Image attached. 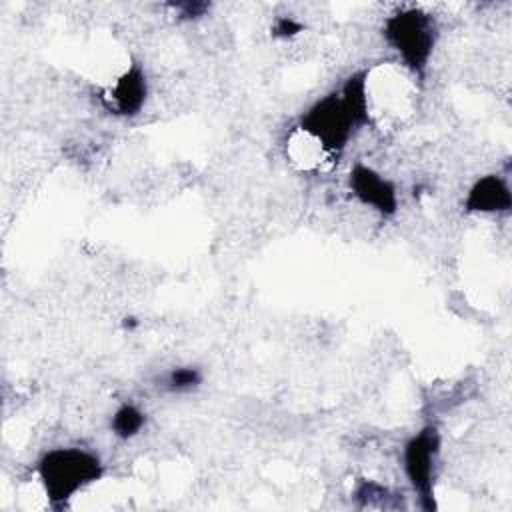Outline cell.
Here are the masks:
<instances>
[{
  "mask_svg": "<svg viewBox=\"0 0 512 512\" xmlns=\"http://www.w3.org/2000/svg\"><path fill=\"white\" fill-rule=\"evenodd\" d=\"M440 456V432L434 424L422 426L402 446V468L412 490L426 510L434 508V478Z\"/></svg>",
  "mask_w": 512,
  "mask_h": 512,
  "instance_id": "obj_4",
  "label": "cell"
},
{
  "mask_svg": "<svg viewBox=\"0 0 512 512\" xmlns=\"http://www.w3.org/2000/svg\"><path fill=\"white\" fill-rule=\"evenodd\" d=\"M438 36L440 28L436 18L420 6L398 8L386 16L382 24L384 42L414 76L426 72Z\"/></svg>",
  "mask_w": 512,
  "mask_h": 512,
  "instance_id": "obj_2",
  "label": "cell"
},
{
  "mask_svg": "<svg viewBox=\"0 0 512 512\" xmlns=\"http://www.w3.org/2000/svg\"><path fill=\"white\" fill-rule=\"evenodd\" d=\"M148 98V76L140 62H132L112 84L106 106L112 114L132 118L140 114Z\"/></svg>",
  "mask_w": 512,
  "mask_h": 512,
  "instance_id": "obj_6",
  "label": "cell"
},
{
  "mask_svg": "<svg viewBox=\"0 0 512 512\" xmlns=\"http://www.w3.org/2000/svg\"><path fill=\"white\" fill-rule=\"evenodd\" d=\"M146 426V414L132 402L120 404L112 418H110V430L120 440H130L138 436Z\"/></svg>",
  "mask_w": 512,
  "mask_h": 512,
  "instance_id": "obj_8",
  "label": "cell"
},
{
  "mask_svg": "<svg viewBox=\"0 0 512 512\" xmlns=\"http://www.w3.org/2000/svg\"><path fill=\"white\" fill-rule=\"evenodd\" d=\"M512 208L510 184L500 174H484L468 188L464 210L472 214H508Z\"/></svg>",
  "mask_w": 512,
  "mask_h": 512,
  "instance_id": "obj_7",
  "label": "cell"
},
{
  "mask_svg": "<svg viewBox=\"0 0 512 512\" xmlns=\"http://www.w3.org/2000/svg\"><path fill=\"white\" fill-rule=\"evenodd\" d=\"M170 10H174V14L180 18V20H198L202 16H206L212 8L210 2H204V0H186V2H170L168 4Z\"/></svg>",
  "mask_w": 512,
  "mask_h": 512,
  "instance_id": "obj_10",
  "label": "cell"
},
{
  "mask_svg": "<svg viewBox=\"0 0 512 512\" xmlns=\"http://www.w3.org/2000/svg\"><path fill=\"white\" fill-rule=\"evenodd\" d=\"M348 190L362 206L372 208L382 218H390L398 212L400 200L396 184L368 164L356 162L350 168Z\"/></svg>",
  "mask_w": 512,
  "mask_h": 512,
  "instance_id": "obj_5",
  "label": "cell"
},
{
  "mask_svg": "<svg viewBox=\"0 0 512 512\" xmlns=\"http://www.w3.org/2000/svg\"><path fill=\"white\" fill-rule=\"evenodd\" d=\"M38 478L50 502H66L76 492L96 482L102 472L98 454L78 446H58L42 454L36 464Z\"/></svg>",
  "mask_w": 512,
  "mask_h": 512,
  "instance_id": "obj_3",
  "label": "cell"
},
{
  "mask_svg": "<svg viewBox=\"0 0 512 512\" xmlns=\"http://www.w3.org/2000/svg\"><path fill=\"white\" fill-rule=\"evenodd\" d=\"M202 370L196 366H176L162 376V388L172 394H186L202 384Z\"/></svg>",
  "mask_w": 512,
  "mask_h": 512,
  "instance_id": "obj_9",
  "label": "cell"
},
{
  "mask_svg": "<svg viewBox=\"0 0 512 512\" xmlns=\"http://www.w3.org/2000/svg\"><path fill=\"white\" fill-rule=\"evenodd\" d=\"M368 124V72L364 70L350 74L338 90L320 96L300 116V130L328 154H340Z\"/></svg>",
  "mask_w": 512,
  "mask_h": 512,
  "instance_id": "obj_1",
  "label": "cell"
},
{
  "mask_svg": "<svg viewBox=\"0 0 512 512\" xmlns=\"http://www.w3.org/2000/svg\"><path fill=\"white\" fill-rule=\"evenodd\" d=\"M272 36L278 38V40H288V38H294L298 36L302 30H304V24L300 20H296L294 16L290 14H284V16H278L274 22H272Z\"/></svg>",
  "mask_w": 512,
  "mask_h": 512,
  "instance_id": "obj_11",
  "label": "cell"
}]
</instances>
